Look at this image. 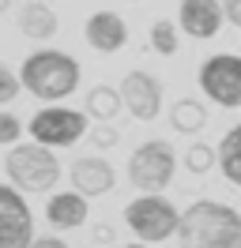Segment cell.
Here are the masks:
<instances>
[{
	"label": "cell",
	"instance_id": "1",
	"mask_svg": "<svg viewBox=\"0 0 241 248\" xmlns=\"http://www.w3.org/2000/svg\"><path fill=\"white\" fill-rule=\"evenodd\" d=\"M181 248H241V215L230 203L196 200L185 215H177Z\"/></svg>",
	"mask_w": 241,
	"mask_h": 248
},
{
	"label": "cell",
	"instance_id": "2",
	"mask_svg": "<svg viewBox=\"0 0 241 248\" xmlns=\"http://www.w3.org/2000/svg\"><path fill=\"white\" fill-rule=\"evenodd\" d=\"M19 87H27L42 102H57L79 87V64L68 53L57 49H38L19 64Z\"/></svg>",
	"mask_w": 241,
	"mask_h": 248
},
{
	"label": "cell",
	"instance_id": "3",
	"mask_svg": "<svg viewBox=\"0 0 241 248\" xmlns=\"http://www.w3.org/2000/svg\"><path fill=\"white\" fill-rule=\"evenodd\" d=\"M4 170L23 192H49L60 181V162L45 143H15L12 155L4 158Z\"/></svg>",
	"mask_w": 241,
	"mask_h": 248
},
{
	"label": "cell",
	"instance_id": "4",
	"mask_svg": "<svg viewBox=\"0 0 241 248\" xmlns=\"http://www.w3.org/2000/svg\"><path fill=\"white\" fill-rule=\"evenodd\" d=\"M124 222L139 241L158 245L166 237H173V230H177V207L158 192H143L139 200H132L124 207Z\"/></svg>",
	"mask_w": 241,
	"mask_h": 248
},
{
	"label": "cell",
	"instance_id": "5",
	"mask_svg": "<svg viewBox=\"0 0 241 248\" xmlns=\"http://www.w3.org/2000/svg\"><path fill=\"white\" fill-rule=\"evenodd\" d=\"M177 173V155L166 140H151L139 143L136 155L128 158V181H132L139 192H162Z\"/></svg>",
	"mask_w": 241,
	"mask_h": 248
},
{
	"label": "cell",
	"instance_id": "6",
	"mask_svg": "<svg viewBox=\"0 0 241 248\" xmlns=\"http://www.w3.org/2000/svg\"><path fill=\"white\" fill-rule=\"evenodd\" d=\"M200 91L215 106L241 109V57L234 53H215L200 64Z\"/></svg>",
	"mask_w": 241,
	"mask_h": 248
},
{
	"label": "cell",
	"instance_id": "7",
	"mask_svg": "<svg viewBox=\"0 0 241 248\" xmlns=\"http://www.w3.org/2000/svg\"><path fill=\"white\" fill-rule=\"evenodd\" d=\"M30 136L45 147H72L87 136V113L64 106H45L30 117Z\"/></svg>",
	"mask_w": 241,
	"mask_h": 248
},
{
	"label": "cell",
	"instance_id": "8",
	"mask_svg": "<svg viewBox=\"0 0 241 248\" xmlns=\"http://www.w3.org/2000/svg\"><path fill=\"white\" fill-rule=\"evenodd\" d=\"M34 241V218L15 188L0 185V248H27Z\"/></svg>",
	"mask_w": 241,
	"mask_h": 248
},
{
	"label": "cell",
	"instance_id": "9",
	"mask_svg": "<svg viewBox=\"0 0 241 248\" xmlns=\"http://www.w3.org/2000/svg\"><path fill=\"white\" fill-rule=\"evenodd\" d=\"M120 106L132 113L136 121H155L162 113V83L151 72H128L120 79Z\"/></svg>",
	"mask_w": 241,
	"mask_h": 248
},
{
	"label": "cell",
	"instance_id": "10",
	"mask_svg": "<svg viewBox=\"0 0 241 248\" xmlns=\"http://www.w3.org/2000/svg\"><path fill=\"white\" fill-rule=\"evenodd\" d=\"M83 38L98 53H117V49L128 46V27H124V19L117 12H94L87 19V27H83Z\"/></svg>",
	"mask_w": 241,
	"mask_h": 248
},
{
	"label": "cell",
	"instance_id": "11",
	"mask_svg": "<svg viewBox=\"0 0 241 248\" xmlns=\"http://www.w3.org/2000/svg\"><path fill=\"white\" fill-rule=\"evenodd\" d=\"M72 188L79 196H105L109 188H113V166L105 162V158H94V155H83L72 162Z\"/></svg>",
	"mask_w": 241,
	"mask_h": 248
},
{
	"label": "cell",
	"instance_id": "12",
	"mask_svg": "<svg viewBox=\"0 0 241 248\" xmlns=\"http://www.w3.org/2000/svg\"><path fill=\"white\" fill-rule=\"evenodd\" d=\"M223 27L219 0H181V31L189 38H215Z\"/></svg>",
	"mask_w": 241,
	"mask_h": 248
},
{
	"label": "cell",
	"instance_id": "13",
	"mask_svg": "<svg viewBox=\"0 0 241 248\" xmlns=\"http://www.w3.org/2000/svg\"><path fill=\"white\" fill-rule=\"evenodd\" d=\"M45 218H49V226H57V230H79L83 222H87V196H79V192H60L53 200L45 203Z\"/></svg>",
	"mask_w": 241,
	"mask_h": 248
},
{
	"label": "cell",
	"instance_id": "14",
	"mask_svg": "<svg viewBox=\"0 0 241 248\" xmlns=\"http://www.w3.org/2000/svg\"><path fill=\"white\" fill-rule=\"evenodd\" d=\"M19 34L30 38V42H45V38H53L57 34V16H53V8L42 4V0H30L19 8Z\"/></svg>",
	"mask_w": 241,
	"mask_h": 248
},
{
	"label": "cell",
	"instance_id": "15",
	"mask_svg": "<svg viewBox=\"0 0 241 248\" xmlns=\"http://www.w3.org/2000/svg\"><path fill=\"white\" fill-rule=\"evenodd\" d=\"M215 162H219V170H223L226 181L241 188V124H234L223 136L219 151H215Z\"/></svg>",
	"mask_w": 241,
	"mask_h": 248
},
{
	"label": "cell",
	"instance_id": "16",
	"mask_svg": "<svg viewBox=\"0 0 241 248\" xmlns=\"http://www.w3.org/2000/svg\"><path fill=\"white\" fill-rule=\"evenodd\" d=\"M204 124H207V109H204V102H196V98H181L177 106L170 109V128L181 132V136H196Z\"/></svg>",
	"mask_w": 241,
	"mask_h": 248
},
{
	"label": "cell",
	"instance_id": "17",
	"mask_svg": "<svg viewBox=\"0 0 241 248\" xmlns=\"http://www.w3.org/2000/svg\"><path fill=\"white\" fill-rule=\"evenodd\" d=\"M120 109V94L113 91V87H90L87 94V113L94 117V121H113Z\"/></svg>",
	"mask_w": 241,
	"mask_h": 248
},
{
	"label": "cell",
	"instance_id": "18",
	"mask_svg": "<svg viewBox=\"0 0 241 248\" xmlns=\"http://www.w3.org/2000/svg\"><path fill=\"white\" fill-rule=\"evenodd\" d=\"M177 27L170 23V19H158L155 27H151V49L155 53H162V57H173L177 53Z\"/></svg>",
	"mask_w": 241,
	"mask_h": 248
},
{
	"label": "cell",
	"instance_id": "19",
	"mask_svg": "<svg viewBox=\"0 0 241 248\" xmlns=\"http://www.w3.org/2000/svg\"><path fill=\"white\" fill-rule=\"evenodd\" d=\"M211 162H215V151H211L207 143H192V147H189V155H185V166H189L192 173H207Z\"/></svg>",
	"mask_w": 241,
	"mask_h": 248
},
{
	"label": "cell",
	"instance_id": "20",
	"mask_svg": "<svg viewBox=\"0 0 241 248\" xmlns=\"http://www.w3.org/2000/svg\"><path fill=\"white\" fill-rule=\"evenodd\" d=\"M19 98V76H15L8 64H0V106Z\"/></svg>",
	"mask_w": 241,
	"mask_h": 248
},
{
	"label": "cell",
	"instance_id": "21",
	"mask_svg": "<svg viewBox=\"0 0 241 248\" xmlns=\"http://www.w3.org/2000/svg\"><path fill=\"white\" fill-rule=\"evenodd\" d=\"M23 136V124H19V117H12V113H0V143H15Z\"/></svg>",
	"mask_w": 241,
	"mask_h": 248
},
{
	"label": "cell",
	"instance_id": "22",
	"mask_svg": "<svg viewBox=\"0 0 241 248\" xmlns=\"http://www.w3.org/2000/svg\"><path fill=\"white\" fill-rule=\"evenodd\" d=\"M87 132H90V143H94V147H102V151H105V147H113V143L120 140V132H113V128H87Z\"/></svg>",
	"mask_w": 241,
	"mask_h": 248
},
{
	"label": "cell",
	"instance_id": "23",
	"mask_svg": "<svg viewBox=\"0 0 241 248\" xmlns=\"http://www.w3.org/2000/svg\"><path fill=\"white\" fill-rule=\"evenodd\" d=\"M223 19H230L241 31V0H223Z\"/></svg>",
	"mask_w": 241,
	"mask_h": 248
},
{
	"label": "cell",
	"instance_id": "24",
	"mask_svg": "<svg viewBox=\"0 0 241 248\" xmlns=\"http://www.w3.org/2000/svg\"><path fill=\"white\" fill-rule=\"evenodd\" d=\"M27 248H68V245H64L60 237H34Z\"/></svg>",
	"mask_w": 241,
	"mask_h": 248
},
{
	"label": "cell",
	"instance_id": "25",
	"mask_svg": "<svg viewBox=\"0 0 241 248\" xmlns=\"http://www.w3.org/2000/svg\"><path fill=\"white\" fill-rule=\"evenodd\" d=\"M94 241H98V245H109V241H113V230H109V226H98V230H94Z\"/></svg>",
	"mask_w": 241,
	"mask_h": 248
},
{
	"label": "cell",
	"instance_id": "26",
	"mask_svg": "<svg viewBox=\"0 0 241 248\" xmlns=\"http://www.w3.org/2000/svg\"><path fill=\"white\" fill-rule=\"evenodd\" d=\"M8 8H12V0H0V16H4V12H8Z\"/></svg>",
	"mask_w": 241,
	"mask_h": 248
},
{
	"label": "cell",
	"instance_id": "27",
	"mask_svg": "<svg viewBox=\"0 0 241 248\" xmlns=\"http://www.w3.org/2000/svg\"><path fill=\"white\" fill-rule=\"evenodd\" d=\"M120 248H143V245H120Z\"/></svg>",
	"mask_w": 241,
	"mask_h": 248
}]
</instances>
